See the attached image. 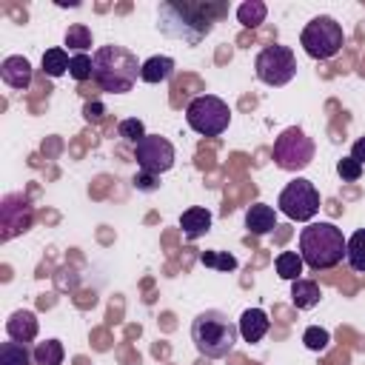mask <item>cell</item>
Masks as SVG:
<instances>
[{"label": "cell", "mask_w": 365, "mask_h": 365, "mask_svg": "<svg viewBox=\"0 0 365 365\" xmlns=\"http://www.w3.org/2000/svg\"><path fill=\"white\" fill-rule=\"evenodd\" d=\"M91 63H94V83L100 86V91H108V94L131 91L143 68V63H137V54L117 43L100 46L91 54Z\"/></svg>", "instance_id": "3957f363"}, {"label": "cell", "mask_w": 365, "mask_h": 365, "mask_svg": "<svg viewBox=\"0 0 365 365\" xmlns=\"http://www.w3.org/2000/svg\"><path fill=\"white\" fill-rule=\"evenodd\" d=\"M319 297H322V291H319V285H317L314 279L299 277V279L291 282V302H294L297 308L308 311V308H314V305L319 302Z\"/></svg>", "instance_id": "ac0fdd59"}, {"label": "cell", "mask_w": 365, "mask_h": 365, "mask_svg": "<svg viewBox=\"0 0 365 365\" xmlns=\"http://www.w3.org/2000/svg\"><path fill=\"white\" fill-rule=\"evenodd\" d=\"M302 342H305V348L308 351H325L328 345H331V334L325 331V328H319V325H308L305 331H302Z\"/></svg>", "instance_id": "83f0119b"}, {"label": "cell", "mask_w": 365, "mask_h": 365, "mask_svg": "<svg viewBox=\"0 0 365 365\" xmlns=\"http://www.w3.org/2000/svg\"><path fill=\"white\" fill-rule=\"evenodd\" d=\"M351 157H354L356 163H362V165H365V137H359V140L351 145Z\"/></svg>", "instance_id": "d6a6232c"}, {"label": "cell", "mask_w": 365, "mask_h": 365, "mask_svg": "<svg viewBox=\"0 0 365 365\" xmlns=\"http://www.w3.org/2000/svg\"><path fill=\"white\" fill-rule=\"evenodd\" d=\"M237 328H240V336L245 342H259L268 334L271 319H268V314L262 308H245L242 317H240V322H237Z\"/></svg>", "instance_id": "9a60e30c"}, {"label": "cell", "mask_w": 365, "mask_h": 365, "mask_svg": "<svg viewBox=\"0 0 365 365\" xmlns=\"http://www.w3.org/2000/svg\"><path fill=\"white\" fill-rule=\"evenodd\" d=\"M336 174H339L342 182H356L362 177V163H356L354 157H342L336 163Z\"/></svg>", "instance_id": "f546056e"}, {"label": "cell", "mask_w": 365, "mask_h": 365, "mask_svg": "<svg viewBox=\"0 0 365 365\" xmlns=\"http://www.w3.org/2000/svg\"><path fill=\"white\" fill-rule=\"evenodd\" d=\"M225 14V6H211V3H160L157 11V29L171 37V40H182L188 46H197L205 40V34H211L214 29V17Z\"/></svg>", "instance_id": "6da1fadb"}, {"label": "cell", "mask_w": 365, "mask_h": 365, "mask_svg": "<svg viewBox=\"0 0 365 365\" xmlns=\"http://www.w3.org/2000/svg\"><path fill=\"white\" fill-rule=\"evenodd\" d=\"M31 205L23 200V194H9L3 200V240H11L14 234H23L31 228Z\"/></svg>", "instance_id": "8fae6325"}, {"label": "cell", "mask_w": 365, "mask_h": 365, "mask_svg": "<svg viewBox=\"0 0 365 365\" xmlns=\"http://www.w3.org/2000/svg\"><path fill=\"white\" fill-rule=\"evenodd\" d=\"M31 354H34V365H63V356H66L60 339L37 342V345L31 348Z\"/></svg>", "instance_id": "cb8c5ba5"}, {"label": "cell", "mask_w": 365, "mask_h": 365, "mask_svg": "<svg viewBox=\"0 0 365 365\" xmlns=\"http://www.w3.org/2000/svg\"><path fill=\"white\" fill-rule=\"evenodd\" d=\"M254 71L265 86H285L297 74V57L288 46L274 43V46H265L254 57Z\"/></svg>", "instance_id": "9c48e42d"}, {"label": "cell", "mask_w": 365, "mask_h": 365, "mask_svg": "<svg viewBox=\"0 0 365 365\" xmlns=\"http://www.w3.org/2000/svg\"><path fill=\"white\" fill-rule=\"evenodd\" d=\"M245 228L254 237H265L277 228V211L268 202H254L245 208Z\"/></svg>", "instance_id": "4fadbf2b"}, {"label": "cell", "mask_w": 365, "mask_h": 365, "mask_svg": "<svg viewBox=\"0 0 365 365\" xmlns=\"http://www.w3.org/2000/svg\"><path fill=\"white\" fill-rule=\"evenodd\" d=\"M348 237L334 222H308L299 231V257L311 271H331L345 259Z\"/></svg>", "instance_id": "7a4b0ae2"}, {"label": "cell", "mask_w": 365, "mask_h": 365, "mask_svg": "<svg viewBox=\"0 0 365 365\" xmlns=\"http://www.w3.org/2000/svg\"><path fill=\"white\" fill-rule=\"evenodd\" d=\"M103 114H106V108H103V103H97V100H91V103L83 106V117H86L88 123H100Z\"/></svg>", "instance_id": "1f68e13d"}, {"label": "cell", "mask_w": 365, "mask_h": 365, "mask_svg": "<svg viewBox=\"0 0 365 365\" xmlns=\"http://www.w3.org/2000/svg\"><path fill=\"white\" fill-rule=\"evenodd\" d=\"M277 205H279V211L288 220H294V222H311L317 217V211H319V191H317V185L311 180L297 177V180H291L279 191Z\"/></svg>", "instance_id": "ba28073f"}, {"label": "cell", "mask_w": 365, "mask_h": 365, "mask_svg": "<svg viewBox=\"0 0 365 365\" xmlns=\"http://www.w3.org/2000/svg\"><path fill=\"white\" fill-rule=\"evenodd\" d=\"M68 74L77 80V83H86V80H94V63L88 54H71V66H68Z\"/></svg>", "instance_id": "f1b7e54d"}, {"label": "cell", "mask_w": 365, "mask_h": 365, "mask_svg": "<svg viewBox=\"0 0 365 365\" xmlns=\"http://www.w3.org/2000/svg\"><path fill=\"white\" fill-rule=\"evenodd\" d=\"M240 328L225 311L205 308L191 322V342L205 359H225L237 345Z\"/></svg>", "instance_id": "277c9868"}, {"label": "cell", "mask_w": 365, "mask_h": 365, "mask_svg": "<svg viewBox=\"0 0 365 365\" xmlns=\"http://www.w3.org/2000/svg\"><path fill=\"white\" fill-rule=\"evenodd\" d=\"M265 17H268V6L262 0H245L237 6V23L242 29H257L265 23Z\"/></svg>", "instance_id": "d6986e66"}, {"label": "cell", "mask_w": 365, "mask_h": 365, "mask_svg": "<svg viewBox=\"0 0 365 365\" xmlns=\"http://www.w3.org/2000/svg\"><path fill=\"white\" fill-rule=\"evenodd\" d=\"M185 123L202 137H220L231 123V108L217 94H197L185 106Z\"/></svg>", "instance_id": "8992f818"}, {"label": "cell", "mask_w": 365, "mask_h": 365, "mask_svg": "<svg viewBox=\"0 0 365 365\" xmlns=\"http://www.w3.org/2000/svg\"><path fill=\"white\" fill-rule=\"evenodd\" d=\"M211 211L202 208V205H191L180 214V228H182V237L185 240H200L202 234H208L211 228Z\"/></svg>", "instance_id": "2e32d148"}, {"label": "cell", "mask_w": 365, "mask_h": 365, "mask_svg": "<svg viewBox=\"0 0 365 365\" xmlns=\"http://www.w3.org/2000/svg\"><path fill=\"white\" fill-rule=\"evenodd\" d=\"M40 66H43V74H46V77H63V74L68 71V66H71V57H68L66 48L54 46V48H46V51H43Z\"/></svg>", "instance_id": "44dd1931"}, {"label": "cell", "mask_w": 365, "mask_h": 365, "mask_svg": "<svg viewBox=\"0 0 365 365\" xmlns=\"http://www.w3.org/2000/svg\"><path fill=\"white\" fill-rule=\"evenodd\" d=\"M31 362H34V354L26 342L9 339L0 345V365H31Z\"/></svg>", "instance_id": "7402d4cb"}, {"label": "cell", "mask_w": 365, "mask_h": 365, "mask_svg": "<svg viewBox=\"0 0 365 365\" xmlns=\"http://www.w3.org/2000/svg\"><path fill=\"white\" fill-rule=\"evenodd\" d=\"M0 77L9 88L14 91H23L31 86V63L23 57V54H11L0 63Z\"/></svg>", "instance_id": "7c38bea8"}, {"label": "cell", "mask_w": 365, "mask_h": 365, "mask_svg": "<svg viewBox=\"0 0 365 365\" xmlns=\"http://www.w3.org/2000/svg\"><path fill=\"white\" fill-rule=\"evenodd\" d=\"M63 43L74 51V54H86L91 48V29L86 23H71L63 34Z\"/></svg>", "instance_id": "d4e9b609"}, {"label": "cell", "mask_w": 365, "mask_h": 365, "mask_svg": "<svg viewBox=\"0 0 365 365\" xmlns=\"http://www.w3.org/2000/svg\"><path fill=\"white\" fill-rule=\"evenodd\" d=\"M314 140L299 128V125H288L285 131H279V137L274 140V148H271V157H274V165L282 168V171H302L311 165L314 160Z\"/></svg>", "instance_id": "52a82bcc"}, {"label": "cell", "mask_w": 365, "mask_h": 365, "mask_svg": "<svg viewBox=\"0 0 365 365\" xmlns=\"http://www.w3.org/2000/svg\"><path fill=\"white\" fill-rule=\"evenodd\" d=\"M174 60L171 57H165V54H154V57H148L145 63H143V68H140V80L143 83H165L171 74H174Z\"/></svg>", "instance_id": "e0dca14e"}, {"label": "cell", "mask_w": 365, "mask_h": 365, "mask_svg": "<svg viewBox=\"0 0 365 365\" xmlns=\"http://www.w3.org/2000/svg\"><path fill=\"white\" fill-rule=\"evenodd\" d=\"M134 160L140 165V171H148L154 177L165 174L174 168V160H177V151L171 145V140L160 137V134H145L137 145H134Z\"/></svg>", "instance_id": "30bf717a"}, {"label": "cell", "mask_w": 365, "mask_h": 365, "mask_svg": "<svg viewBox=\"0 0 365 365\" xmlns=\"http://www.w3.org/2000/svg\"><path fill=\"white\" fill-rule=\"evenodd\" d=\"M157 185H160V177H154V174H148V171L134 174V188H137V191H154Z\"/></svg>", "instance_id": "4dcf8cb0"}, {"label": "cell", "mask_w": 365, "mask_h": 365, "mask_svg": "<svg viewBox=\"0 0 365 365\" xmlns=\"http://www.w3.org/2000/svg\"><path fill=\"white\" fill-rule=\"evenodd\" d=\"M37 331H40V325H37L34 311L17 308V311L6 319V334H9V339H17V342H26V345H29V342L37 336Z\"/></svg>", "instance_id": "5bb4252c"}, {"label": "cell", "mask_w": 365, "mask_h": 365, "mask_svg": "<svg viewBox=\"0 0 365 365\" xmlns=\"http://www.w3.org/2000/svg\"><path fill=\"white\" fill-rule=\"evenodd\" d=\"M345 262H348L356 274H365V228H356V231L348 237Z\"/></svg>", "instance_id": "603a6c76"}, {"label": "cell", "mask_w": 365, "mask_h": 365, "mask_svg": "<svg viewBox=\"0 0 365 365\" xmlns=\"http://www.w3.org/2000/svg\"><path fill=\"white\" fill-rule=\"evenodd\" d=\"M200 262L205 268H217V271H234L237 268V257L228 254V251H202Z\"/></svg>", "instance_id": "484cf974"}, {"label": "cell", "mask_w": 365, "mask_h": 365, "mask_svg": "<svg viewBox=\"0 0 365 365\" xmlns=\"http://www.w3.org/2000/svg\"><path fill=\"white\" fill-rule=\"evenodd\" d=\"M274 268H277L279 279L294 282V279H299V277H302L305 262H302L299 251H279V254H277V259H274Z\"/></svg>", "instance_id": "ffe728a7"}, {"label": "cell", "mask_w": 365, "mask_h": 365, "mask_svg": "<svg viewBox=\"0 0 365 365\" xmlns=\"http://www.w3.org/2000/svg\"><path fill=\"white\" fill-rule=\"evenodd\" d=\"M117 134H120L125 143L137 145V143L145 137V125H143V120H137V117H125V120L117 123Z\"/></svg>", "instance_id": "4316f807"}, {"label": "cell", "mask_w": 365, "mask_h": 365, "mask_svg": "<svg viewBox=\"0 0 365 365\" xmlns=\"http://www.w3.org/2000/svg\"><path fill=\"white\" fill-rule=\"evenodd\" d=\"M299 46L305 48L308 57L314 60H331L342 51L345 46V31L342 23H336L331 14H317L305 23L302 34H299Z\"/></svg>", "instance_id": "5b68a950"}]
</instances>
